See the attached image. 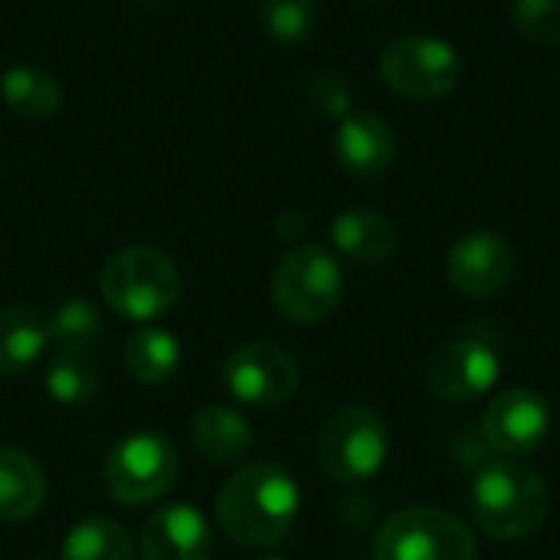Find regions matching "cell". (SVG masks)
I'll return each instance as SVG.
<instances>
[{
  "instance_id": "6da1fadb",
  "label": "cell",
  "mask_w": 560,
  "mask_h": 560,
  "mask_svg": "<svg viewBox=\"0 0 560 560\" xmlns=\"http://www.w3.org/2000/svg\"><path fill=\"white\" fill-rule=\"evenodd\" d=\"M302 492L292 472L276 463H253L230 476L217 495V522L243 548L279 545L299 518Z\"/></svg>"
},
{
  "instance_id": "7a4b0ae2",
  "label": "cell",
  "mask_w": 560,
  "mask_h": 560,
  "mask_svg": "<svg viewBox=\"0 0 560 560\" xmlns=\"http://www.w3.org/2000/svg\"><path fill=\"white\" fill-rule=\"evenodd\" d=\"M476 528L492 541H528L551 515V492L538 469L509 456L486 463L469 492Z\"/></svg>"
},
{
  "instance_id": "3957f363",
  "label": "cell",
  "mask_w": 560,
  "mask_h": 560,
  "mask_svg": "<svg viewBox=\"0 0 560 560\" xmlns=\"http://www.w3.org/2000/svg\"><path fill=\"white\" fill-rule=\"evenodd\" d=\"M105 305L128 322H154L180 299V272L167 253L154 246H125L98 272Z\"/></svg>"
},
{
  "instance_id": "277c9868",
  "label": "cell",
  "mask_w": 560,
  "mask_h": 560,
  "mask_svg": "<svg viewBox=\"0 0 560 560\" xmlns=\"http://www.w3.org/2000/svg\"><path fill=\"white\" fill-rule=\"evenodd\" d=\"M345 295V272L338 259L318 246L305 243L282 256L272 272V305L282 318L295 325L325 322Z\"/></svg>"
},
{
  "instance_id": "5b68a950",
  "label": "cell",
  "mask_w": 560,
  "mask_h": 560,
  "mask_svg": "<svg viewBox=\"0 0 560 560\" xmlns=\"http://www.w3.org/2000/svg\"><path fill=\"white\" fill-rule=\"evenodd\" d=\"M472 528L443 509H400L374 535V560H476Z\"/></svg>"
},
{
  "instance_id": "8992f818",
  "label": "cell",
  "mask_w": 560,
  "mask_h": 560,
  "mask_svg": "<svg viewBox=\"0 0 560 560\" xmlns=\"http://www.w3.org/2000/svg\"><path fill=\"white\" fill-rule=\"evenodd\" d=\"M390 453V433L377 410L341 407L318 433V463L341 486H361L374 479Z\"/></svg>"
},
{
  "instance_id": "52a82bcc",
  "label": "cell",
  "mask_w": 560,
  "mask_h": 560,
  "mask_svg": "<svg viewBox=\"0 0 560 560\" xmlns=\"http://www.w3.org/2000/svg\"><path fill=\"white\" fill-rule=\"evenodd\" d=\"M377 72L390 92L410 102H433L459 85L463 59L453 49V43L427 33H410L384 46L377 59Z\"/></svg>"
},
{
  "instance_id": "ba28073f",
  "label": "cell",
  "mask_w": 560,
  "mask_h": 560,
  "mask_svg": "<svg viewBox=\"0 0 560 560\" xmlns=\"http://www.w3.org/2000/svg\"><path fill=\"white\" fill-rule=\"evenodd\" d=\"M177 472L180 456L164 433H131L118 440L102 463V482L121 505H148L161 499Z\"/></svg>"
},
{
  "instance_id": "9c48e42d",
  "label": "cell",
  "mask_w": 560,
  "mask_h": 560,
  "mask_svg": "<svg viewBox=\"0 0 560 560\" xmlns=\"http://www.w3.org/2000/svg\"><path fill=\"white\" fill-rule=\"evenodd\" d=\"M502 371L499 348L486 331H469L450 345H443L427 361V390L450 404H466L495 387Z\"/></svg>"
},
{
  "instance_id": "30bf717a",
  "label": "cell",
  "mask_w": 560,
  "mask_h": 560,
  "mask_svg": "<svg viewBox=\"0 0 560 560\" xmlns=\"http://www.w3.org/2000/svg\"><path fill=\"white\" fill-rule=\"evenodd\" d=\"M295 358L269 341H253L236 348L223 361V384L233 400L246 407H279L299 390Z\"/></svg>"
},
{
  "instance_id": "8fae6325",
  "label": "cell",
  "mask_w": 560,
  "mask_h": 560,
  "mask_svg": "<svg viewBox=\"0 0 560 560\" xmlns=\"http://www.w3.org/2000/svg\"><path fill=\"white\" fill-rule=\"evenodd\" d=\"M515 276V249L495 230L459 236L446 256V279L466 299H492Z\"/></svg>"
},
{
  "instance_id": "7c38bea8",
  "label": "cell",
  "mask_w": 560,
  "mask_h": 560,
  "mask_svg": "<svg viewBox=\"0 0 560 560\" xmlns=\"http://www.w3.org/2000/svg\"><path fill=\"white\" fill-rule=\"evenodd\" d=\"M551 433V407L541 394L515 387L499 394L482 417V440L499 456H528L545 446Z\"/></svg>"
},
{
  "instance_id": "4fadbf2b",
  "label": "cell",
  "mask_w": 560,
  "mask_h": 560,
  "mask_svg": "<svg viewBox=\"0 0 560 560\" xmlns=\"http://www.w3.org/2000/svg\"><path fill=\"white\" fill-rule=\"evenodd\" d=\"M335 158L345 174L374 180L390 171L397 158V135L387 118L374 112H351L335 128Z\"/></svg>"
},
{
  "instance_id": "5bb4252c",
  "label": "cell",
  "mask_w": 560,
  "mask_h": 560,
  "mask_svg": "<svg viewBox=\"0 0 560 560\" xmlns=\"http://www.w3.org/2000/svg\"><path fill=\"white\" fill-rule=\"evenodd\" d=\"M141 560H210L213 535L200 509L177 502L158 509L141 528Z\"/></svg>"
},
{
  "instance_id": "9a60e30c",
  "label": "cell",
  "mask_w": 560,
  "mask_h": 560,
  "mask_svg": "<svg viewBox=\"0 0 560 560\" xmlns=\"http://www.w3.org/2000/svg\"><path fill=\"white\" fill-rule=\"evenodd\" d=\"M331 243L341 256L361 266H377L397 249V226L387 213L371 207H351L335 217Z\"/></svg>"
},
{
  "instance_id": "2e32d148",
  "label": "cell",
  "mask_w": 560,
  "mask_h": 560,
  "mask_svg": "<svg viewBox=\"0 0 560 560\" xmlns=\"http://www.w3.org/2000/svg\"><path fill=\"white\" fill-rule=\"evenodd\" d=\"M190 443L207 463H240L253 450V427L240 410L226 404H207L190 423Z\"/></svg>"
},
{
  "instance_id": "e0dca14e",
  "label": "cell",
  "mask_w": 560,
  "mask_h": 560,
  "mask_svg": "<svg viewBox=\"0 0 560 560\" xmlns=\"http://www.w3.org/2000/svg\"><path fill=\"white\" fill-rule=\"evenodd\" d=\"M46 502V476L23 450H0V522H26Z\"/></svg>"
},
{
  "instance_id": "ac0fdd59",
  "label": "cell",
  "mask_w": 560,
  "mask_h": 560,
  "mask_svg": "<svg viewBox=\"0 0 560 560\" xmlns=\"http://www.w3.org/2000/svg\"><path fill=\"white\" fill-rule=\"evenodd\" d=\"M180 368V341L161 325H138L125 338V371L144 387L167 384Z\"/></svg>"
},
{
  "instance_id": "d6986e66",
  "label": "cell",
  "mask_w": 560,
  "mask_h": 560,
  "mask_svg": "<svg viewBox=\"0 0 560 560\" xmlns=\"http://www.w3.org/2000/svg\"><path fill=\"white\" fill-rule=\"evenodd\" d=\"M49 345L46 318L26 305L0 308V377H13L39 361Z\"/></svg>"
},
{
  "instance_id": "ffe728a7",
  "label": "cell",
  "mask_w": 560,
  "mask_h": 560,
  "mask_svg": "<svg viewBox=\"0 0 560 560\" xmlns=\"http://www.w3.org/2000/svg\"><path fill=\"white\" fill-rule=\"evenodd\" d=\"M0 95L3 105L26 121H43L59 112L62 89L52 79V72L39 66H10L0 79Z\"/></svg>"
},
{
  "instance_id": "44dd1931",
  "label": "cell",
  "mask_w": 560,
  "mask_h": 560,
  "mask_svg": "<svg viewBox=\"0 0 560 560\" xmlns=\"http://www.w3.org/2000/svg\"><path fill=\"white\" fill-rule=\"evenodd\" d=\"M98 361L85 348H56L46 368V394L62 407H82L98 390Z\"/></svg>"
},
{
  "instance_id": "7402d4cb",
  "label": "cell",
  "mask_w": 560,
  "mask_h": 560,
  "mask_svg": "<svg viewBox=\"0 0 560 560\" xmlns=\"http://www.w3.org/2000/svg\"><path fill=\"white\" fill-rule=\"evenodd\" d=\"M59 560H135L131 535L112 518H85L72 525Z\"/></svg>"
},
{
  "instance_id": "603a6c76",
  "label": "cell",
  "mask_w": 560,
  "mask_h": 560,
  "mask_svg": "<svg viewBox=\"0 0 560 560\" xmlns=\"http://www.w3.org/2000/svg\"><path fill=\"white\" fill-rule=\"evenodd\" d=\"M262 30L282 46H302L318 23L315 0H259Z\"/></svg>"
},
{
  "instance_id": "cb8c5ba5",
  "label": "cell",
  "mask_w": 560,
  "mask_h": 560,
  "mask_svg": "<svg viewBox=\"0 0 560 560\" xmlns=\"http://www.w3.org/2000/svg\"><path fill=\"white\" fill-rule=\"evenodd\" d=\"M46 328H49V341H56V348L92 351L95 338L102 335V315L85 299H66L52 308V315L46 318Z\"/></svg>"
},
{
  "instance_id": "d4e9b609",
  "label": "cell",
  "mask_w": 560,
  "mask_h": 560,
  "mask_svg": "<svg viewBox=\"0 0 560 560\" xmlns=\"http://www.w3.org/2000/svg\"><path fill=\"white\" fill-rule=\"evenodd\" d=\"M512 23L532 43L560 49V0H512Z\"/></svg>"
},
{
  "instance_id": "484cf974",
  "label": "cell",
  "mask_w": 560,
  "mask_h": 560,
  "mask_svg": "<svg viewBox=\"0 0 560 560\" xmlns=\"http://www.w3.org/2000/svg\"><path fill=\"white\" fill-rule=\"evenodd\" d=\"M351 102H354L351 85H348V79L338 75V72H318V75L308 82V105H312V112L322 115V118H335V121L348 118V115H351Z\"/></svg>"
},
{
  "instance_id": "4316f807",
  "label": "cell",
  "mask_w": 560,
  "mask_h": 560,
  "mask_svg": "<svg viewBox=\"0 0 560 560\" xmlns=\"http://www.w3.org/2000/svg\"><path fill=\"white\" fill-rule=\"evenodd\" d=\"M276 233H279V240H285V243L302 240V233H305V217H302L299 210H285V213H279V220H276Z\"/></svg>"
},
{
  "instance_id": "83f0119b",
  "label": "cell",
  "mask_w": 560,
  "mask_h": 560,
  "mask_svg": "<svg viewBox=\"0 0 560 560\" xmlns=\"http://www.w3.org/2000/svg\"><path fill=\"white\" fill-rule=\"evenodd\" d=\"M135 3H144V7H158V3H167V0H135Z\"/></svg>"
},
{
  "instance_id": "f1b7e54d",
  "label": "cell",
  "mask_w": 560,
  "mask_h": 560,
  "mask_svg": "<svg viewBox=\"0 0 560 560\" xmlns=\"http://www.w3.org/2000/svg\"><path fill=\"white\" fill-rule=\"evenodd\" d=\"M259 560H285V558H259Z\"/></svg>"
},
{
  "instance_id": "f546056e",
  "label": "cell",
  "mask_w": 560,
  "mask_h": 560,
  "mask_svg": "<svg viewBox=\"0 0 560 560\" xmlns=\"http://www.w3.org/2000/svg\"><path fill=\"white\" fill-rule=\"evenodd\" d=\"M361 3H377V0H361Z\"/></svg>"
}]
</instances>
